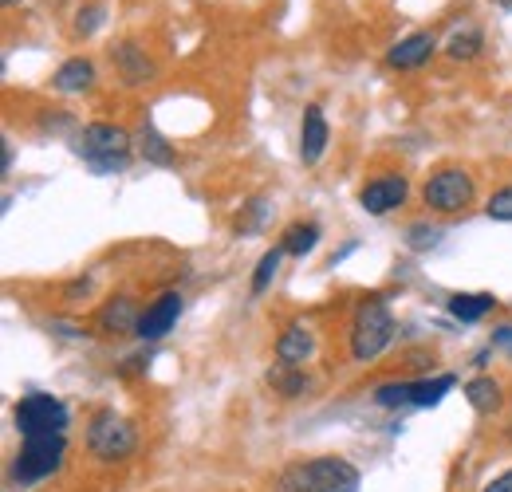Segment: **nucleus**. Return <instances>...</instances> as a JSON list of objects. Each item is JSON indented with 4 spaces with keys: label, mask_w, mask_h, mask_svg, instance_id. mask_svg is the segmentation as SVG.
Returning <instances> with one entry per match:
<instances>
[{
    "label": "nucleus",
    "mask_w": 512,
    "mask_h": 492,
    "mask_svg": "<svg viewBox=\"0 0 512 492\" xmlns=\"http://www.w3.org/2000/svg\"><path fill=\"white\" fill-rule=\"evenodd\" d=\"M130 150L134 138L115 123H91L75 134V154L91 174H123L130 166Z\"/></svg>",
    "instance_id": "1"
},
{
    "label": "nucleus",
    "mask_w": 512,
    "mask_h": 492,
    "mask_svg": "<svg viewBox=\"0 0 512 492\" xmlns=\"http://www.w3.org/2000/svg\"><path fill=\"white\" fill-rule=\"evenodd\" d=\"M394 339V315L383 296H363L355 319H351V355L355 363H371L379 359Z\"/></svg>",
    "instance_id": "2"
},
{
    "label": "nucleus",
    "mask_w": 512,
    "mask_h": 492,
    "mask_svg": "<svg viewBox=\"0 0 512 492\" xmlns=\"http://www.w3.org/2000/svg\"><path fill=\"white\" fill-rule=\"evenodd\" d=\"M284 492H359V469L343 457H316L308 465H296L280 481Z\"/></svg>",
    "instance_id": "3"
},
{
    "label": "nucleus",
    "mask_w": 512,
    "mask_h": 492,
    "mask_svg": "<svg viewBox=\"0 0 512 492\" xmlns=\"http://www.w3.org/2000/svg\"><path fill=\"white\" fill-rule=\"evenodd\" d=\"M67 453V437L64 433H40V437H24L16 461H12V477L20 485H36L44 477H52L60 469Z\"/></svg>",
    "instance_id": "4"
},
{
    "label": "nucleus",
    "mask_w": 512,
    "mask_h": 492,
    "mask_svg": "<svg viewBox=\"0 0 512 492\" xmlns=\"http://www.w3.org/2000/svg\"><path fill=\"white\" fill-rule=\"evenodd\" d=\"M473 197H477V185L469 178V170H461V166H442V170H434L426 185H422V201H426V209H434V213H461V209H469L473 205Z\"/></svg>",
    "instance_id": "5"
},
{
    "label": "nucleus",
    "mask_w": 512,
    "mask_h": 492,
    "mask_svg": "<svg viewBox=\"0 0 512 492\" xmlns=\"http://www.w3.org/2000/svg\"><path fill=\"white\" fill-rule=\"evenodd\" d=\"M453 386H457L453 374H438V378H422V382H386L371 398H375V406H383V410H402V406L430 410V406H438V402L446 398Z\"/></svg>",
    "instance_id": "6"
},
{
    "label": "nucleus",
    "mask_w": 512,
    "mask_h": 492,
    "mask_svg": "<svg viewBox=\"0 0 512 492\" xmlns=\"http://www.w3.org/2000/svg\"><path fill=\"white\" fill-rule=\"evenodd\" d=\"M87 445H91V453L103 457V461H123V457L134 453L138 433H134V426H130L123 414L99 410V414L91 418V426H87Z\"/></svg>",
    "instance_id": "7"
},
{
    "label": "nucleus",
    "mask_w": 512,
    "mask_h": 492,
    "mask_svg": "<svg viewBox=\"0 0 512 492\" xmlns=\"http://www.w3.org/2000/svg\"><path fill=\"white\" fill-rule=\"evenodd\" d=\"M67 406L52 394H24L16 402V430L20 437H40V433H64L67 430Z\"/></svg>",
    "instance_id": "8"
},
{
    "label": "nucleus",
    "mask_w": 512,
    "mask_h": 492,
    "mask_svg": "<svg viewBox=\"0 0 512 492\" xmlns=\"http://www.w3.org/2000/svg\"><path fill=\"white\" fill-rule=\"evenodd\" d=\"M410 197V182L402 174H383L375 182H367L359 189V205L371 213V217H386L390 209H398L402 201Z\"/></svg>",
    "instance_id": "9"
},
{
    "label": "nucleus",
    "mask_w": 512,
    "mask_h": 492,
    "mask_svg": "<svg viewBox=\"0 0 512 492\" xmlns=\"http://www.w3.org/2000/svg\"><path fill=\"white\" fill-rule=\"evenodd\" d=\"M178 315H182V296H178V292H166V296H158L154 304H146L134 335H138L142 343H154V339L170 335V327L178 323Z\"/></svg>",
    "instance_id": "10"
},
{
    "label": "nucleus",
    "mask_w": 512,
    "mask_h": 492,
    "mask_svg": "<svg viewBox=\"0 0 512 492\" xmlns=\"http://www.w3.org/2000/svg\"><path fill=\"white\" fill-rule=\"evenodd\" d=\"M434 52H438V36L434 32H410L386 52V63L394 71H418V67H426L434 60Z\"/></svg>",
    "instance_id": "11"
},
{
    "label": "nucleus",
    "mask_w": 512,
    "mask_h": 492,
    "mask_svg": "<svg viewBox=\"0 0 512 492\" xmlns=\"http://www.w3.org/2000/svg\"><path fill=\"white\" fill-rule=\"evenodd\" d=\"M327 142H331L327 115H323L320 103H308L304 107V123H300V162L304 166H316L323 154H327Z\"/></svg>",
    "instance_id": "12"
},
{
    "label": "nucleus",
    "mask_w": 512,
    "mask_h": 492,
    "mask_svg": "<svg viewBox=\"0 0 512 492\" xmlns=\"http://www.w3.org/2000/svg\"><path fill=\"white\" fill-rule=\"evenodd\" d=\"M312 355H316V335L304 323H288L280 331V339H276V359L284 367H304Z\"/></svg>",
    "instance_id": "13"
},
{
    "label": "nucleus",
    "mask_w": 512,
    "mask_h": 492,
    "mask_svg": "<svg viewBox=\"0 0 512 492\" xmlns=\"http://www.w3.org/2000/svg\"><path fill=\"white\" fill-rule=\"evenodd\" d=\"M95 83V63L83 60V56H71L56 67V75H52V87L60 91V95H79V91H87Z\"/></svg>",
    "instance_id": "14"
},
{
    "label": "nucleus",
    "mask_w": 512,
    "mask_h": 492,
    "mask_svg": "<svg viewBox=\"0 0 512 492\" xmlns=\"http://www.w3.org/2000/svg\"><path fill=\"white\" fill-rule=\"evenodd\" d=\"M111 60H115V67H119V79L127 83V87H138V83H146V75L154 71V63H150V56L138 48V44H119L115 52H111Z\"/></svg>",
    "instance_id": "15"
},
{
    "label": "nucleus",
    "mask_w": 512,
    "mask_h": 492,
    "mask_svg": "<svg viewBox=\"0 0 512 492\" xmlns=\"http://www.w3.org/2000/svg\"><path fill=\"white\" fill-rule=\"evenodd\" d=\"M446 308H449V315L461 319V323H481L489 311L497 308V300H493L489 292H453Z\"/></svg>",
    "instance_id": "16"
},
{
    "label": "nucleus",
    "mask_w": 512,
    "mask_h": 492,
    "mask_svg": "<svg viewBox=\"0 0 512 492\" xmlns=\"http://www.w3.org/2000/svg\"><path fill=\"white\" fill-rule=\"evenodd\" d=\"M138 154L150 162V166H162V170H170V166H178V154H174V146L154 130L150 123L138 126Z\"/></svg>",
    "instance_id": "17"
},
{
    "label": "nucleus",
    "mask_w": 512,
    "mask_h": 492,
    "mask_svg": "<svg viewBox=\"0 0 512 492\" xmlns=\"http://www.w3.org/2000/svg\"><path fill=\"white\" fill-rule=\"evenodd\" d=\"M465 398H469V406L477 410V414H497L501 410V386H497V378H489V374H477V378H469L465 382Z\"/></svg>",
    "instance_id": "18"
},
{
    "label": "nucleus",
    "mask_w": 512,
    "mask_h": 492,
    "mask_svg": "<svg viewBox=\"0 0 512 492\" xmlns=\"http://www.w3.org/2000/svg\"><path fill=\"white\" fill-rule=\"evenodd\" d=\"M316 245H320V225L316 221H296V225H288L280 233V248L288 256H308Z\"/></svg>",
    "instance_id": "19"
},
{
    "label": "nucleus",
    "mask_w": 512,
    "mask_h": 492,
    "mask_svg": "<svg viewBox=\"0 0 512 492\" xmlns=\"http://www.w3.org/2000/svg\"><path fill=\"white\" fill-rule=\"evenodd\" d=\"M138 319H142V311H138V304L134 300H127V296H119V300H111L107 308H103V315H99V323L107 327V331H138Z\"/></svg>",
    "instance_id": "20"
},
{
    "label": "nucleus",
    "mask_w": 512,
    "mask_h": 492,
    "mask_svg": "<svg viewBox=\"0 0 512 492\" xmlns=\"http://www.w3.org/2000/svg\"><path fill=\"white\" fill-rule=\"evenodd\" d=\"M481 48H485V36H481L477 28H465V32H453V36H449L446 56L453 63H469V60H477Z\"/></svg>",
    "instance_id": "21"
},
{
    "label": "nucleus",
    "mask_w": 512,
    "mask_h": 492,
    "mask_svg": "<svg viewBox=\"0 0 512 492\" xmlns=\"http://www.w3.org/2000/svg\"><path fill=\"white\" fill-rule=\"evenodd\" d=\"M288 252L276 245L268 248L260 260H256V272H253V296H264L268 288H272V280H276V272H280V260H284Z\"/></svg>",
    "instance_id": "22"
},
{
    "label": "nucleus",
    "mask_w": 512,
    "mask_h": 492,
    "mask_svg": "<svg viewBox=\"0 0 512 492\" xmlns=\"http://www.w3.org/2000/svg\"><path fill=\"white\" fill-rule=\"evenodd\" d=\"M268 382H272L284 398H296V394L308 390V378H304V370L300 367H276L272 374H268Z\"/></svg>",
    "instance_id": "23"
},
{
    "label": "nucleus",
    "mask_w": 512,
    "mask_h": 492,
    "mask_svg": "<svg viewBox=\"0 0 512 492\" xmlns=\"http://www.w3.org/2000/svg\"><path fill=\"white\" fill-rule=\"evenodd\" d=\"M438 241H442V229H438V225L418 221V225L406 229V248H410V252H430V248H438Z\"/></svg>",
    "instance_id": "24"
},
{
    "label": "nucleus",
    "mask_w": 512,
    "mask_h": 492,
    "mask_svg": "<svg viewBox=\"0 0 512 492\" xmlns=\"http://www.w3.org/2000/svg\"><path fill=\"white\" fill-rule=\"evenodd\" d=\"M103 20H107V8L103 4H87V8H79L75 12V36H95L99 28H103Z\"/></svg>",
    "instance_id": "25"
},
{
    "label": "nucleus",
    "mask_w": 512,
    "mask_h": 492,
    "mask_svg": "<svg viewBox=\"0 0 512 492\" xmlns=\"http://www.w3.org/2000/svg\"><path fill=\"white\" fill-rule=\"evenodd\" d=\"M485 217H489V221H501V225H512V185L497 189V193L485 201Z\"/></svg>",
    "instance_id": "26"
},
{
    "label": "nucleus",
    "mask_w": 512,
    "mask_h": 492,
    "mask_svg": "<svg viewBox=\"0 0 512 492\" xmlns=\"http://www.w3.org/2000/svg\"><path fill=\"white\" fill-rule=\"evenodd\" d=\"M260 221H264V201L256 197L253 205H249V221H241L237 229H241V233H253V229H260Z\"/></svg>",
    "instance_id": "27"
},
{
    "label": "nucleus",
    "mask_w": 512,
    "mask_h": 492,
    "mask_svg": "<svg viewBox=\"0 0 512 492\" xmlns=\"http://www.w3.org/2000/svg\"><path fill=\"white\" fill-rule=\"evenodd\" d=\"M48 327H52V331H64V339H87V327H79V323H67V319H52Z\"/></svg>",
    "instance_id": "28"
},
{
    "label": "nucleus",
    "mask_w": 512,
    "mask_h": 492,
    "mask_svg": "<svg viewBox=\"0 0 512 492\" xmlns=\"http://www.w3.org/2000/svg\"><path fill=\"white\" fill-rule=\"evenodd\" d=\"M493 347H501L505 355L512 359V323H501V327H493Z\"/></svg>",
    "instance_id": "29"
},
{
    "label": "nucleus",
    "mask_w": 512,
    "mask_h": 492,
    "mask_svg": "<svg viewBox=\"0 0 512 492\" xmlns=\"http://www.w3.org/2000/svg\"><path fill=\"white\" fill-rule=\"evenodd\" d=\"M485 492H512V469H509V473H501L497 481H489V485H485Z\"/></svg>",
    "instance_id": "30"
},
{
    "label": "nucleus",
    "mask_w": 512,
    "mask_h": 492,
    "mask_svg": "<svg viewBox=\"0 0 512 492\" xmlns=\"http://www.w3.org/2000/svg\"><path fill=\"white\" fill-rule=\"evenodd\" d=\"M497 8H505V12H512V0H493Z\"/></svg>",
    "instance_id": "31"
},
{
    "label": "nucleus",
    "mask_w": 512,
    "mask_h": 492,
    "mask_svg": "<svg viewBox=\"0 0 512 492\" xmlns=\"http://www.w3.org/2000/svg\"><path fill=\"white\" fill-rule=\"evenodd\" d=\"M4 4H8V8H12V4H24V0H4Z\"/></svg>",
    "instance_id": "32"
}]
</instances>
